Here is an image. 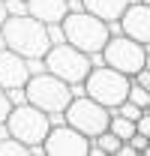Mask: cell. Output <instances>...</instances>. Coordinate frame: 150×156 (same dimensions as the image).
I'll return each instance as SVG.
<instances>
[{
    "label": "cell",
    "instance_id": "obj_5",
    "mask_svg": "<svg viewBox=\"0 0 150 156\" xmlns=\"http://www.w3.org/2000/svg\"><path fill=\"white\" fill-rule=\"evenodd\" d=\"M84 87H87V96H93L96 102H102L105 108H117L123 99H129L132 78L123 75V72H117L108 63H102V66H93L90 69Z\"/></svg>",
    "mask_w": 150,
    "mask_h": 156
},
{
    "label": "cell",
    "instance_id": "obj_7",
    "mask_svg": "<svg viewBox=\"0 0 150 156\" xmlns=\"http://www.w3.org/2000/svg\"><path fill=\"white\" fill-rule=\"evenodd\" d=\"M66 114V123L69 126H75V129H81L84 135H102L108 126H111V108H105L102 102H96L93 96H75L72 102H69V108L63 111Z\"/></svg>",
    "mask_w": 150,
    "mask_h": 156
},
{
    "label": "cell",
    "instance_id": "obj_28",
    "mask_svg": "<svg viewBox=\"0 0 150 156\" xmlns=\"http://www.w3.org/2000/svg\"><path fill=\"white\" fill-rule=\"evenodd\" d=\"M0 48H6V36H3V30H0Z\"/></svg>",
    "mask_w": 150,
    "mask_h": 156
},
{
    "label": "cell",
    "instance_id": "obj_16",
    "mask_svg": "<svg viewBox=\"0 0 150 156\" xmlns=\"http://www.w3.org/2000/svg\"><path fill=\"white\" fill-rule=\"evenodd\" d=\"M111 111H114V114H123V117H129V120H135V123H138V117L144 114V108H141V105H135L132 99H123V102H120L117 108H111Z\"/></svg>",
    "mask_w": 150,
    "mask_h": 156
},
{
    "label": "cell",
    "instance_id": "obj_1",
    "mask_svg": "<svg viewBox=\"0 0 150 156\" xmlns=\"http://www.w3.org/2000/svg\"><path fill=\"white\" fill-rule=\"evenodd\" d=\"M0 30L6 36V48L18 51L21 57H45L48 48H51L48 24L33 18L30 12L27 15H9V18L3 21Z\"/></svg>",
    "mask_w": 150,
    "mask_h": 156
},
{
    "label": "cell",
    "instance_id": "obj_8",
    "mask_svg": "<svg viewBox=\"0 0 150 156\" xmlns=\"http://www.w3.org/2000/svg\"><path fill=\"white\" fill-rule=\"evenodd\" d=\"M102 57L108 66H114L117 72H123V75H135V72H141L144 69V57H147V45L144 42H138V39L126 36V33H114L108 39V45L102 48Z\"/></svg>",
    "mask_w": 150,
    "mask_h": 156
},
{
    "label": "cell",
    "instance_id": "obj_25",
    "mask_svg": "<svg viewBox=\"0 0 150 156\" xmlns=\"http://www.w3.org/2000/svg\"><path fill=\"white\" fill-rule=\"evenodd\" d=\"M6 18H9V9H6V0H0V27H3Z\"/></svg>",
    "mask_w": 150,
    "mask_h": 156
},
{
    "label": "cell",
    "instance_id": "obj_29",
    "mask_svg": "<svg viewBox=\"0 0 150 156\" xmlns=\"http://www.w3.org/2000/svg\"><path fill=\"white\" fill-rule=\"evenodd\" d=\"M144 156H150V141H147V147H144Z\"/></svg>",
    "mask_w": 150,
    "mask_h": 156
},
{
    "label": "cell",
    "instance_id": "obj_21",
    "mask_svg": "<svg viewBox=\"0 0 150 156\" xmlns=\"http://www.w3.org/2000/svg\"><path fill=\"white\" fill-rule=\"evenodd\" d=\"M147 141H150V138H147V135H141V132H135V135L129 138V144H132V150H135V153H144Z\"/></svg>",
    "mask_w": 150,
    "mask_h": 156
},
{
    "label": "cell",
    "instance_id": "obj_10",
    "mask_svg": "<svg viewBox=\"0 0 150 156\" xmlns=\"http://www.w3.org/2000/svg\"><path fill=\"white\" fill-rule=\"evenodd\" d=\"M30 78L27 69V57H21L12 48H0V87L12 90V87H24Z\"/></svg>",
    "mask_w": 150,
    "mask_h": 156
},
{
    "label": "cell",
    "instance_id": "obj_23",
    "mask_svg": "<svg viewBox=\"0 0 150 156\" xmlns=\"http://www.w3.org/2000/svg\"><path fill=\"white\" fill-rule=\"evenodd\" d=\"M135 132H141V135H147V138H150V114H147V111L138 117V123H135Z\"/></svg>",
    "mask_w": 150,
    "mask_h": 156
},
{
    "label": "cell",
    "instance_id": "obj_18",
    "mask_svg": "<svg viewBox=\"0 0 150 156\" xmlns=\"http://www.w3.org/2000/svg\"><path fill=\"white\" fill-rule=\"evenodd\" d=\"M48 39H51V45H60V42H66L63 21H54V24H48Z\"/></svg>",
    "mask_w": 150,
    "mask_h": 156
},
{
    "label": "cell",
    "instance_id": "obj_15",
    "mask_svg": "<svg viewBox=\"0 0 150 156\" xmlns=\"http://www.w3.org/2000/svg\"><path fill=\"white\" fill-rule=\"evenodd\" d=\"M0 156H30V147L18 141L15 135H3L0 138Z\"/></svg>",
    "mask_w": 150,
    "mask_h": 156
},
{
    "label": "cell",
    "instance_id": "obj_13",
    "mask_svg": "<svg viewBox=\"0 0 150 156\" xmlns=\"http://www.w3.org/2000/svg\"><path fill=\"white\" fill-rule=\"evenodd\" d=\"M132 0H81V6L87 9V12H93L99 15L102 21H120V15L126 12V6H129Z\"/></svg>",
    "mask_w": 150,
    "mask_h": 156
},
{
    "label": "cell",
    "instance_id": "obj_31",
    "mask_svg": "<svg viewBox=\"0 0 150 156\" xmlns=\"http://www.w3.org/2000/svg\"><path fill=\"white\" fill-rule=\"evenodd\" d=\"M144 111H147V114H150V105H147V108H144Z\"/></svg>",
    "mask_w": 150,
    "mask_h": 156
},
{
    "label": "cell",
    "instance_id": "obj_30",
    "mask_svg": "<svg viewBox=\"0 0 150 156\" xmlns=\"http://www.w3.org/2000/svg\"><path fill=\"white\" fill-rule=\"evenodd\" d=\"M141 3H147V6H150V0H141Z\"/></svg>",
    "mask_w": 150,
    "mask_h": 156
},
{
    "label": "cell",
    "instance_id": "obj_17",
    "mask_svg": "<svg viewBox=\"0 0 150 156\" xmlns=\"http://www.w3.org/2000/svg\"><path fill=\"white\" fill-rule=\"evenodd\" d=\"M129 99L135 102V105H141V108H147V105H150V90H147V87H141V84H135V81H132V87H129Z\"/></svg>",
    "mask_w": 150,
    "mask_h": 156
},
{
    "label": "cell",
    "instance_id": "obj_24",
    "mask_svg": "<svg viewBox=\"0 0 150 156\" xmlns=\"http://www.w3.org/2000/svg\"><path fill=\"white\" fill-rule=\"evenodd\" d=\"M132 81H135V84H141V87H147V90H150V69H141V72H135V75H132Z\"/></svg>",
    "mask_w": 150,
    "mask_h": 156
},
{
    "label": "cell",
    "instance_id": "obj_4",
    "mask_svg": "<svg viewBox=\"0 0 150 156\" xmlns=\"http://www.w3.org/2000/svg\"><path fill=\"white\" fill-rule=\"evenodd\" d=\"M24 90H27V102H33L36 108L42 111H48V114H57V111H66L69 108V102H72V84L69 81H63L60 75L54 72H39V75H30L27 78V84H24Z\"/></svg>",
    "mask_w": 150,
    "mask_h": 156
},
{
    "label": "cell",
    "instance_id": "obj_26",
    "mask_svg": "<svg viewBox=\"0 0 150 156\" xmlns=\"http://www.w3.org/2000/svg\"><path fill=\"white\" fill-rule=\"evenodd\" d=\"M69 6H72V9H84V6H81V0H69Z\"/></svg>",
    "mask_w": 150,
    "mask_h": 156
},
{
    "label": "cell",
    "instance_id": "obj_20",
    "mask_svg": "<svg viewBox=\"0 0 150 156\" xmlns=\"http://www.w3.org/2000/svg\"><path fill=\"white\" fill-rule=\"evenodd\" d=\"M9 15H27V0H6Z\"/></svg>",
    "mask_w": 150,
    "mask_h": 156
},
{
    "label": "cell",
    "instance_id": "obj_12",
    "mask_svg": "<svg viewBox=\"0 0 150 156\" xmlns=\"http://www.w3.org/2000/svg\"><path fill=\"white\" fill-rule=\"evenodd\" d=\"M27 12L45 24H54V21L66 18L72 12V6H69V0H27Z\"/></svg>",
    "mask_w": 150,
    "mask_h": 156
},
{
    "label": "cell",
    "instance_id": "obj_14",
    "mask_svg": "<svg viewBox=\"0 0 150 156\" xmlns=\"http://www.w3.org/2000/svg\"><path fill=\"white\" fill-rule=\"evenodd\" d=\"M111 129L117 138H123V141H129L132 135H135V120H129V117H123V114H114L111 111Z\"/></svg>",
    "mask_w": 150,
    "mask_h": 156
},
{
    "label": "cell",
    "instance_id": "obj_27",
    "mask_svg": "<svg viewBox=\"0 0 150 156\" xmlns=\"http://www.w3.org/2000/svg\"><path fill=\"white\" fill-rule=\"evenodd\" d=\"M144 69H150V45H147V57H144Z\"/></svg>",
    "mask_w": 150,
    "mask_h": 156
},
{
    "label": "cell",
    "instance_id": "obj_2",
    "mask_svg": "<svg viewBox=\"0 0 150 156\" xmlns=\"http://www.w3.org/2000/svg\"><path fill=\"white\" fill-rule=\"evenodd\" d=\"M63 30H66V42H72L75 48L87 54H99L111 39V24L87 9H72L63 18Z\"/></svg>",
    "mask_w": 150,
    "mask_h": 156
},
{
    "label": "cell",
    "instance_id": "obj_6",
    "mask_svg": "<svg viewBox=\"0 0 150 156\" xmlns=\"http://www.w3.org/2000/svg\"><path fill=\"white\" fill-rule=\"evenodd\" d=\"M45 66H48V72L60 75L63 81H69V84H84L87 75H90V69H93V60H90L87 51L75 48L72 42H60V45H51L48 48Z\"/></svg>",
    "mask_w": 150,
    "mask_h": 156
},
{
    "label": "cell",
    "instance_id": "obj_11",
    "mask_svg": "<svg viewBox=\"0 0 150 156\" xmlns=\"http://www.w3.org/2000/svg\"><path fill=\"white\" fill-rule=\"evenodd\" d=\"M120 30L126 33V36L138 39V42H144L150 45V6L147 3H141V0H135L126 6V12L120 15Z\"/></svg>",
    "mask_w": 150,
    "mask_h": 156
},
{
    "label": "cell",
    "instance_id": "obj_19",
    "mask_svg": "<svg viewBox=\"0 0 150 156\" xmlns=\"http://www.w3.org/2000/svg\"><path fill=\"white\" fill-rule=\"evenodd\" d=\"M9 111H12V102H9V93H6V90L0 87V123H6Z\"/></svg>",
    "mask_w": 150,
    "mask_h": 156
},
{
    "label": "cell",
    "instance_id": "obj_22",
    "mask_svg": "<svg viewBox=\"0 0 150 156\" xmlns=\"http://www.w3.org/2000/svg\"><path fill=\"white\" fill-rule=\"evenodd\" d=\"M6 93H9V102H12V105L27 102V90H24V87H12V90H6Z\"/></svg>",
    "mask_w": 150,
    "mask_h": 156
},
{
    "label": "cell",
    "instance_id": "obj_3",
    "mask_svg": "<svg viewBox=\"0 0 150 156\" xmlns=\"http://www.w3.org/2000/svg\"><path fill=\"white\" fill-rule=\"evenodd\" d=\"M6 126H9V135L24 141L30 147V156H33V147H42L48 132H51V117H48V111L36 108L33 102H21V105H12Z\"/></svg>",
    "mask_w": 150,
    "mask_h": 156
},
{
    "label": "cell",
    "instance_id": "obj_9",
    "mask_svg": "<svg viewBox=\"0 0 150 156\" xmlns=\"http://www.w3.org/2000/svg\"><path fill=\"white\" fill-rule=\"evenodd\" d=\"M45 156H87L90 153V135L75 129L69 123H57L45 138Z\"/></svg>",
    "mask_w": 150,
    "mask_h": 156
}]
</instances>
